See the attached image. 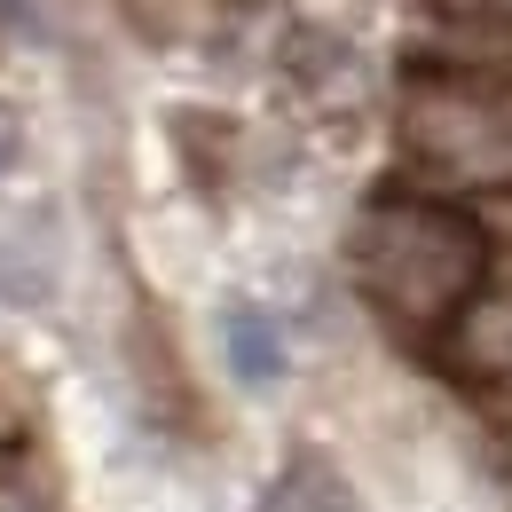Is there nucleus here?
<instances>
[{
  "mask_svg": "<svg viewBox=\"0 0 512 512\" xmlns=\"http://www.w3.org/2000/svg\"><path fill=\"white\" fill-rule=\"evenodd\" d=\"M489 229L473 221V197H442L418 182H386L363 197L355 229H347V276L363 292V308L386 323L394 347L426 355L442 347L457 308L489 284Z\"/></svg>",
  "mask_w": 512,
  "mask_h": 512,
  "instance_id": "nucleus-1",
  "label": "nucleus"
},
{
  "mask_svg": "<svg viewBox=\"0 0 512 512\" xmlns=\"http://www.w3.org/2000/svg\"><path fill=\"white\" fill-rule=\"evenodd\" d=\"M434 363H442L465 394L512 386V276L505 284H481V292L457 308V323H449L442 347H434Z\"/></svg>",
  "mask_w": 512,
  "mask_h": 512,
  "instance_id": "nucleus-2",
  "label": "nucleus"
},
{
  "mask_svg": "<svg viewBox=\"0 0 512 512\" xmlns=\"http://www.w3.org/2000/svg\"><path fill=\"white\" fill-rule=\"evenodd\" d=\"M260 512H363V497H355V481H347L323 449H292V457L276 465Z\"/></svg>",
  "mask_w": 512,
  "mask_h": 512,
  "instance_id": "nucleus-3",
  "label": "nucleus"
},
{
  "mask_svg": "<svg viewBox=\"0 0 512 512\" xmlns=\"http://www.w3.org/2000/svg\"><path fill=\"white\" fill-rule=\"evenodd\" d=\"M221 355H229V379L253 386V394L292 371L284 331H276V323H268V308H253V300H229V308H221Z\"/></svg>",
  "mask_w": 512,
  "mask_h": 512,
  "instance_id": "nucleus-4",
  "label": "nucleus"
},
{
  "mask_svg": "<svg viewBox=\"0 0 512 512\" xmlns=\"http://www.w3.org/2000/svg\"><path fill=\"white\" fill-rule=\"evenodd\" d=\"M276 64L292 71V87H300L308 103H323V95H331V79H347V71H355V48H347L339 32H316V24H308V32H292V40H284V56H276Z\"/></svg>",
  "mask_w": 512,
  "mask_h": 512,
  "instance_id": "nucleus-5",
  "label": "nucleus"
},
{
  "mask_svg": "<svg viewBox=\"0 0 512 512\" xmlns=\"http://www.w3.org/2000/svg\"><path fill=\"white\" fill-rule=\"evenodd\" d=\"M434 16H512V0H426Z\"/></svg>",
  "mask_w": 512,
  "mask_h": 512,
  "instance_id": "nucleus-6",
  "label": "nucleus"
},
{
  "mask_svg": "<svg viewBox=\"0 0 512 512\" xmlns=\"http://www.w3.org/2000/svg\"><path fill=\"white\" fill-rule=\"evenodd\" d=\"M0 512H40V489L32 481H0Z\"/></svg>",
  "mask_w": 512,
  "mask_h": 512,
  "instance_id": "nucleus-7",
  "label": "nucleus"
},
{
  "mask_svg": "<svg viewBox=\"0 0 512 512\" xmlns=\"http://www.w3.org/2000/svg\"><path fill=\"white\" fill-rule=\"evenodd\" d=\"M16 150H24V127H16V111H0V174L16 166Z\"/></svg>",
  "mask_w": 512,
  "mask_h": 512,
  "instance_id": "nucleus-8",
  "label": "nucleus"
},
{
  "mask_svg": "<svg viewBox=\"0 0 512 512\" xmlns=\"http://www.w3.org/2000/svg\"><path fill=\"white\" fill-rule=\"evenodd\" d=\"M505 473H512V465H505Z\"/></svg>",
  "mask_w": 512,
  "mask_h": 512,
  "instance_id": "nucleus-9",
  "label": "nucleus"
}]
</instances>
